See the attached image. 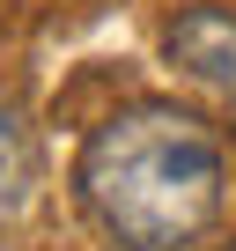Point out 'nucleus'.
<instances>
[{
  "mask_svg": "<svg viewBox=\"0 0 236 251\" xmlns=\"http://www.w3.org/2000/svg\"><path fill=\"white\" fill-rule=\"evenodd\" d=\"M81 200L126 251H185L221 207V141L185 111H133L89 133Z\"/></svg>",
  "mask_w": 236,
  "mask_h": 251,
  "instance_id": "nucleus-1",
  "label": "nucleus"
},
{
  "mask_svg": "<svg viewBox=\"0 0 236 251\" xmlns=\"http://www.w3.org/2000/svg\"><path fill=\"white\" fill-rule=\"evenodd\" d=\"M170 59H177L192 81L236 96V15H221V8H192V15H177V30H170Z\"/></svg>",
  "mask_w": 236,
  "mask_h": 251,
  "instance_id": "nucleus-2",
  "label": "nucleus"
},
{
  "mask_svg": "<svg viewBox=\"0 0 236 251\" xmlns=\"http://www.w3.org/2000/svg\"><path fill=\"white\" fill-rule=\"evenodd\" d=\"M30 185H37V141H30V118L15 96H0V222L30 207Z\"/></svg>",
  "mask_w": 236,
  "mask_h": 251,
  "instance_id": "nucleus-3",
  "label": "nucleus"
}]
</instances>
